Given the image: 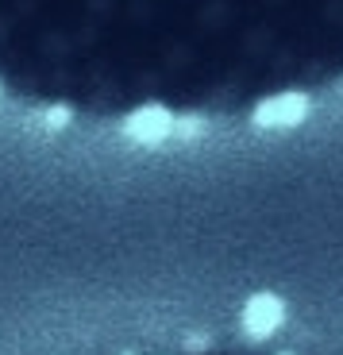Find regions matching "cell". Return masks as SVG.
<instances>
[{
  "label": "cell",
  "instance_id": "1",
  "mask_svg": "<svg viewBox=\"0 0 343 355\" xmlns=\"http://www.w3.org/2000/svg\"><path fill=\"white\" fill-rule=\"evenodd\" d=\"M343 81V0H0V85L89 116H231Z\"/></svg>",
  "mask_w": 343,
  "mask_h": 355
}]
</instances>
